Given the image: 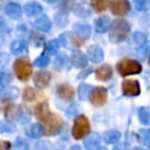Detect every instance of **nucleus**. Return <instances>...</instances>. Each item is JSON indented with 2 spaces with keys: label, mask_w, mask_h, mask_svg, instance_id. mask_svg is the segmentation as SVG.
I'll use <instances>...</instances> for the list:
<instances>
[{
  "label": "nucleus",
  "mask_w": 150,
  "mask_h": 150,
  "mask_svg": "<svg viewBox=\"0 0 150 150\" xmlns=\"http://www.w3.org/2000/svg\"><path fill=\"white\" fill-rule=\"evenodd\" d=\"M149 63H150V57H149Z\"/></svg>",
  "instance_id": "nucleus-50"
},
{
  "label": "nucleus",
  "mask_w": 150,
  "mask_h": 150,
  "mask_svg": "<svg viewBox=\"0 0 150 150\" xmlns=\"http://www.w3.org/2000/svg\"><path fill=\"white\" fill-rule=\"evenodd\" d=\"M138 120L144 125H150V108L141 107L138 109Z\"/></svg>",
  "instance_id": "nucleus-25"
},
{
  "label": "nucleus",
  "mask_w": 150,
  "mask_h": 150,
  "mask_svg": "<svg viewBox=\"0 0 150 150\" xmlns=\"http://www.w3.org/2000/svg\"><path fill=\"white\" fill-rule=\"evenodd\" d=\"M48 63H49V57H48L46 54L40 55V56L34 61V66L40 67V68H43V67L48 66Z\"/></svg>",
  "instance_id": "nucleus-35"
},
{
  "label": "nucleus",
  "mask_w": 150,
  "mask_h": 150,
  "mask_svg": "<svg viewBox=\"0 0 150 150\" xmlns=\"http://www.w3.org/2000/svg\"><path fill=\"white\" fill-rule=\"evenodd\" d=\"M55 22H56V25L63 27V26H66V25L68 23V19H67L66 14H63V13H57V14H55Z\"/></svg>",
  "instance_id": "nucleus-38"
},
{
  "label": "nucleus",
  "mask_w": 150,
  "mask_h": 150,
  "mask_svg": "<svg viewBox=\"0 0 150 150\" xmlns=\"http://www.w3.org/2000/svg\"><path fill=\"white\" fill-rule=\"evenodd\" d=\"M91 89L93 88L89 84H86V83L81 84L79 87V97H80V100H87L89 97V95H90Z\"/></svg>",
  "instance_id": "nucleus-30"
},
{
  "label": "nucleus",
  "mask_w": 150,
  "mask_h": 150,
  "mask_svg": "<svg viewBox=\"0 0 150 150\" xmlns=\"http://www.w3.org/2000/svg\"><path fill=\"white\" fill-rule=\"evenodd\" d=\"M59 48H60V42H59V40H52V41H49V42L47 43V46H46V52H47L48 54H50V55H54V54L57 53Z\"/></svg>",
  "instance_id": "nucleus-31"
},
{
  "label": "nucleus",
  "mask_w": 150,
  "mask_h": 150,
  "mask_svg": "<svg viewBox=\"0 0 150 150\" xmlns=\"http://www.w3.org/2000/svg\"><path fill=\"white\" fill-rule=\"evenodd\" d=\"M70 62L76 68H83L87 66V56L80 50H75L70 56Z\"/></svg>",
  "instance_id": "nucleus-15"
},
{
  "label": "nucleus",
  "mask_w": 150,
  "mask_h": 150,
  "mask_svg": "<svg viewBox=\"0 0 150 150\" xmlns=\"http://www.w3.org/2000/svg\"><path fill=\"white\" fill-rule=\"evenodd\" d=\"M112 150H123V149H122L121 146H115V148H114Z\"/></svg>",
  "instance_id": "nucleus-46"
},
{
  "label": "nucleus",
  "mask_w": 150,
  "mask_h": 150,
  "mask_svg": "<svg viewBox=\"0 0 150 150\" xmlns=\"http://www.w3.org/2000/svg\"><path fill=\"white\" fill-rule=\"evenodd\" d=\"M74 32L82 40H86V39H88L90 36L91 29H90V26L87 25V23H75L74 25Z\"/></svg>",
  "instance_id": "nucleus-16"
},
{
  "label": "nucleus",
  "mask_w": 150,
  "mask_h": 150,
  "mask_svg": "<svg viewBox=\"0 0 150 150\" xmlns=\"http://www.w3.org/2000/svg\"><path fill=\"white\" fill-rule=\"evenodd\" d=\"M26 134L32 138H40L43 135V129L40 124L33 123L26 129Z\"/></svg>",
  "instance_id": "nucleus-23"
},
{
  "label": "nucleus",
  "mask_w": 150,
  "mask_h": 150,
  "mask_svg": "<svg viewBox=\"0 0 150 150\" xmlns=\"http://www.w3.org/2000/svg\"><path fill=\"white\" fill-rule=\"evenodd\" d=\"M100 145V137L97 135H91L84 141V146L87 150H95Z\"/></svg>",
  "instance_id": "nucleus-26"
},
{
  "label": "nucleus",
  "mask_w": 150,
  "mask_h": 150,
  "mask_svg": "<svg viewBox=\"0 0 150 150\" xmlns=\"http://www.w3.org/2000/svg\"><path fill=\"white\" fill-rule=\"evenodd\" d=\"M13 131H15L14 123H12L11 121H7V120L0 121V134H9Z\"/></svg>",
  "instance_id": "nucleus-27"
},
{
  "label": "nucleus",
  "mask_w": 150,
  "mask_h": 150,
  "mask_svg": "<svg viewBox=\"0 0 150 150\" xmlns=\"http://www.w3.org/2000/svg\"><path fill=\"white\" fill-rule=\"evenodd\" d=\"M74 12H75L76 15H79L81 18H84V16H89L90 15V11L86 6H83V5H76L75 8H74Z\"/></svg>",
  "instance_id": "nucleus-34"
},
{
  "label": "nucleus",
  "mask_w": 150,
  "mask_h": 150,
  "mask_svg": "<svg viewBox=\"0 0 150 150\" xmlns=\"http://www.w3.org/2000/svg\"><path fill=\"white\" fill-rule=\"evenodd\" d=\"M19 96V89L15 87H4L0 88V100L7 101V100H15Z\"/></svg>",
  "instance_id": "nucleus-14"
},
{
  "label": "nucleus",
  "mask_w": 150,
  "mask_h": 150,
  "mask_svg": "<svg viewBox=\"0 0 150 150\" xmlns=\"http://www.w3.org/2000/svg\"><path fill=\"white\" fill-rule=\"evenodd\" d=\"M50 73L47 71V70H40L35 74L34 76V83L38 88H45L48 86L49 81H50Z\"/></svg>",
  "instance_id": "nucleus-12"
},
{
  "label": "nucleus",
  "mask_w": 150,
  "mask_h": 150,
  "mask_svg": "<svg viewBox=\"0 0 150 150\" xmlns=\"http://www.w3.org/2000/svg\"><path fill=\"white\" fill-rule=\"evenodd\" d=\"M11 53L13 55H26L28 53V43L25 40H14L11 43Z\"/></svg>",
  "instance_id": "nucleus-10"
},
{
  "label": "nucleus",
  "mask_w": 150,
  "mask_h": 150,
  "mask_svg": "<svg viewBox=\"0 0 150 150\" xmlns=\"http://www.w3.org/2000/svg\"><path fill=\"white\" fill-rule=\"evenodd\" d=\"M95 74H96V77H97L98 80H101V81H107V80H109V79L112 76V69L110 68V66L103 64V66H101L100 68L96 69Z\"/></svg>",
  "instance_id": "nucleus-19"
},
{
  "label": "nucleus",
  "mask_w": 150,
  "mask_h": 150,
  "mask_svg": "<svg viewBox=\"0 0 150 150\" xmlns=\"http://www.w3.org/2000/svg\"><path fill=\"white\" fill-rule=\"evenodd\" d=\"M16 77L21 81H26L32 75V64L27 59H18L13 66Z\"/></svg>",
  "instance_id": "nucleus-5"
},
{
  "label": "nucleus",
  "mask_w": 150,
  "mask_h": 150,
  "mask_svg": "<svg viewBox=\"0 0 150 150\" xmlns=\"http://www.w3.org/2000/svg\"><path fill=\"white\" fill-rule=\"evenodd\" d=\"M34 26H35V28H38L41 32H49L50 27H52V23H50V20L48 19L47 15H42L39 19L35 20Z\"/></svg>",
  "instance_id": "nucleus-20"
},
{
  "label": "nucleus",
  "mask_w": 150,
  "mask_h": 150,
  "mask_svg": "<svg viewBox=\"0 0 150 150\" xmlns=\"http://www.w3.org/2000/svg\"><path fill=\"white\" fill-rule=\"evenodd\" d=\"M142 70V66L139 62L131 60V59H123L117 63V71L122 76L131 75V74H138Z\"/></svg>",
  "instance_id": "nucleus-4"
},
{
  "label": "nucleus",
  "mask_w": 150,
  "mask_h": 150,
  "mask_svg": "<svg viewBox=\"0 0 150 150\" xmlns=\"http://www.w3.org/2000/svg\"><path fill=\"white\" fill-rule=\"evenodd\" d=\"M89 131H90V124H89L88 118L86 116H82V115L76 117L74 121L73 129H71L73 137L76 139L83 138L89 134Z\"/></svg>",
  "instance_id": "nucleus-3"
},
{
  "label": "nucleus",
  "mask_w": 150,
  "mask_h": 150,
  "mask_svg": "<svg viewBox=\"0 0 150 150\" xmlns=\"http://www.w3.org/2000/svg\"><path fill=\"white\" fill-rule=\"evenodd\" d=\"M34 112L35 116L42 122L43 132H46L47 135H55L61 130L62 120L60 118V116L50 112L48 104L46 102H40L39 104H36Z\"/></svg>",
  "instance_id": "nucleus-1"
},
{
  "label": "nucleus",
  "mask_w": 150,
  "mask_h": 150,
  "mask_svg": "<svg viewBox=\"0 0 150 150\" xmlns=\"http://www.w3.org/2000/svg\"><path fill=\"white\" fill-rule=\"evenodd\" d=\"M60 43H62L64 47L67 48H74V47H79L82 45L83 40H80V38H76L70 32H66L63 34L60 35V40H59Z\"/></svg>",
  "instance_id": "nucleus-9"
},
{
  "label": "nucleus",
  "mask_w": 150,
  "mask_h": 150,
  "mask_svg": "<svg viewBox=\"0 0 150 150\" xmlns=\"http://www.w3.org/2000/svg\"><path fill=\"white\" fill-rule=\"evenodd\" d=\"M7 32H9V27L5 21V19L0 16V33H7Z\"/></svg>",
  "instance_id": "nucleus-42"
},
{
  "label": "nucleus",
  "mask_w": 150,
  "mask_h": 150,
  "mask_svg": "<svg viewBox=\"0 0 150 150\" xmlns=\"http://www.w3.org/2000/svg\"><path fill=\"white\" fill-rule=\"evenodd\" d=\"M139 136L141 138H143L144 141H150V129H142L139 130Z\"/></svg>",
  "instance_id": "nucleus-43"
},
{
  "label": "nucleus",
  "mask_w": 150,
  "mask_h": 150,
  "mask_svg": "<svg viewBox=\"0 0 150 150\" xmlns=\"http://www.w3.org/2000/svg\"><path fill=\"white\" fill-rule=\"evenodd\" d=\"M12 81V75L8 71H1L0 73V86H7Z\"/></svg>",
  "instance_id": "nucleus-37"
},
{
  "label": "nucleus",
  "mask_w": 150,
  "mask_h": 150,
  "mask_svg": "<svg viewBox=\"0 0 150 150\" xmlns=\"http://www.w3.org/2000/svg\"><path fill=\"white\" fill-rule=\"evenodd\" d=\"M4 149H5V146H4V145H2V143L0 142V150H4Z\"/></svg>",
  "instance_id": "nucleus-47"
},
{
  "label": "nucleus",
  "mask_w": 150,
  "mask_h": 150,
  "mask_svg": "<svg viewBox=\"0 0 150 150\" xmlns=\"http://www.w3.org/2000/svg\"><path fill=\"white\" fill-rule=\"evenodd\" d=\"M134 6L137 11L143 12L149 7V0H134Z\"/></svg>",
  "instance_id": "nucleus-36"
},
{
  "label": "nucleus",
  "mask_w": 150,
  "mask_h": 150,
  "mask_svg": "<svg viewBox=\"0 0 150 150\" xmlns=\"http://www.w3.org/2000/svg\"><path fill=\"white\" fill-rule=\"evenodd\" d=\"M46 2H49V4H54V2H56V0H45Z\"/></svg>",
  "instance_id": "nucleus-45"
},
{
  "label": "nucleus",
  "mask_w": 150,
  "mask_h": 150,
  "mask_svg": "<svg viewBox=\"0 0 150 150\" xmlns=\"http://www.w3.org/2000/svg\"><path fill=\"white\" fill-rule=\"evenodd\" d=\"M122 90L127 96H137L141 93V87L136 80H125L122 83Z\"/></svg>",
  "instance_id": "nucleus-8"
},
{
  "label": "nucleus",
  "mask_w": 150,
  "mask_h": 150,
  "mask_svg": "<svg viewBox=\"0 0 150 150\" xmlns=\"http://www.w3.org/2000/svg\"><path fill=\"white\" fill-rule=\"evenodd\" d=\"M9 61V56L6 53H0V68L5 67Z\"/></svg>",
  "instance_id": "nucleus-41"
},
{
  "label": "nucleus",
  "mask_w": 150,
  "mask_h": 150,
  "mask_svg": "<svg viewBox=\"0 0 150 150\" xmlns=\"http://www.w3.org/2000/svg\"><path fill=\"white\" fill-rule=\"evenodd\" d=\"M91 6L96 12H103L108 6V0H91Z\"/></svg>",
  "instance_id": "nucleus-32"
},
{
  "label": "nucleus",
  "mask_w": 150,
  "mask_h": 150,
  "mask_svg": "<svg viewBox=\"0 0 150 150\" xmlns=\"http://www.w3.org/2000/svg\"><path fill=\"white\" fill-rule=\"evenodd\" d=\"M74 94H75L74 88H73L71 86L67 84V83H62V84H60V86L57 87V95H59L62 100H64V101H70V100H73Z\"/></svg>",
  "instance_id": "nucleus-13"
},
{
  "label": "nucleus",
  "mask_w": 150,
  "mask_h": 150,
  "mask_svg": "<svg viewBox=\"0 0 150 150\" xmlns=\"http://www.w3.org/2000/svg\"><path fill=\"white\" fill-rule=\"evenodd\" d=\"M121 138V134L120 131L112 129V130H108L103 134V139L105 143H109V144H114L116 143L118 139Z\"/></svg>",
  "instance_id": "nucleus-24"
},
{
  "label": "nucleus",
  "mask_w": 150,
  "mask_h": 150,
  "mask_svg": "<svg viewBox=\"0 0 150 150\" xmlns=\"http://www.w3.org/2000/svg\"><path fill=\"white\" fill-rule=\"evenodd\" d=\"M111 13L115 15H124L130 9V4L128 0H111L110 2Z\"/></svg>",
  "instance_id": "nucleus-7"
},
{
  "label": "nucleus",
  "mask_w": 150,
  "mask_h": 150,
  "mask_svg": "<svg viewBox=\"0 0 150 150\" xmlns=\"http://www.w3.org/2000/svg\"><path fill=\"white\" fill-rule=\"evenodd\" d=\"M132 42L139 48L146 42V35L143 32H136L132 34Z\"/></svg>",
  "instance_id": "nucleus-29"
},
{
  "label": "nucleus",
  "mask_w": 150,
  "mask_h": 150,
  "mask_svg": "<svg viewBox=\"0 0 150 150\" xmlns=\"http://www.w3.org/2000/svg\"><path fill=\"white\" fill-rule=\"evenodd\" d=\"M107 97H108V93H107V89L105 88H102V87H97V88H93L91 91H90V95H89V98H90V102L94 104V105H103L107 101Z\"/></svg>",
  "instance_id": "nucleus-6"
},
{
  "label": "nucleus",
  "mask_w": 150,
  "mask_h": 150,
  "mask_svg": "<svg viewBox=\"0 0 150 150\" xmlns=\"http://www.w3.org/2000/svg\"><path fill=\"white\" fill-rule=\"evenodd\" d=\"M110 27V19L108 16H101L95 21V30L97 33H105Z\"/></svg>",
  "instance_id": "nucleus-21"
},
{
  "label": "nucleus",
  "mask_w": 150,
  "mask_h": 150,
  "mask_svg": "<svg viewBox=\"0 0 150 150\" xmlns=\"http://www.w3.org/2000/svg\"><path fill=\"white\" fill-rule=\"evenodd\" d=\"M69 150H81V148H80L79 145H73V146H71Z\"/></svg>",
  "instance_id": "nucleus-44"
},
{
  "label": "nucleus",
  "mask_w": 150,
  "mask_h": 150,
  "mask_svg": "<svg viewBox=\"0 0 150 150\" xmlns=\"http://www.w3.org/2000/svg\"><path fill=\"white\" fill-rule=\"evenodd\" d=\"M38 94L33 88H26L23 91V100L27 102H32L38 97Z\"/></svg>",
  "instance_id": "nucleus-33"
},
{
  "label": "nucleus",
  "mask_w": 150,
  "mask_h": 150,
  "mask_svg": "<svg viewBox=\"0 0 150 150\" xmlns=\"http://www.w3.org/2000/svg\"><path fill=\"white\" fill-rule=\"evenodd\" d=\"M30 40H32V42L38 47V46H40V45L43 42V36H41V35H38V34L33 33V34H32V38H30Z\"/></svg>",
  "instance_id": "nucleus-40"
},
{
  "label": "nucleus",
  "mask_w": 150,
  "mask_h": 150,
  "mask_svg": "<svg viewBox=\"0 0 150 150\" xmlns=\"http://www.w3.org/2000/svg\"><path fill=\"white\" fill-rule=\"evenodd\" d=\"M130 32L129 23L123 19H117L112 22L110 27V42L112 43H120L127 39Z\"/></svg>",
  "instance_id": "nucleus-2"
},
{
  "label": "nucleus",
  "mask_w": 150,
  "mask_h": 150,
  "mask_svg": "<svg viewBox=\"0 0 150 150\" xmlns=\"http://www.w3.org/2000/svg\"><path fill=\"white\" fill-rule=\"evenodd\" d=\"M98 150H104V149H98Z\"/></svg>",
  "instance_id": "nucleus-49"
},
{
  "label": "nucleus",
  "mask_w": 150,
  "mask_h": 150,
  "mask_svg": "<svg viewBox=\"0 0 150 150\" xmlns=\"http://www.w3.org/2000/svg\"><path fill=\"white\" fill-rule=\"evenodd\" d=\"M21 7L20 5L15 4V2H9L6 7H5V13L11 18V19H19L21 15Z\"/></svg>",
  "instance_id": "nucleus-18"
},
{
  "label": "nucleus",
  "mask_w": 150,
  "mask_h": 150,
  "mask_svg": "<svg viewBox=\"0 0 150 150\" xmlns=\"http://www.w3.org/2000/svg\"><path fill=\"white\" fill-rule=\"evenodd\" d=\"M23 12L27 16H36L42 12V6L38 2H29L27 5H25L23 7Z\"/></svg>",
  "instance_id": "nucleus-17"
},
{
  "label": "nucleus",
  "mask_w": 150,
  "mask_h": 150,
  "mask_svg": "<svg viewBox=\"0 0 150 150\" xmlns=\"http://www.w3.org/2000/svg\"><path fill=\"white\" fill-rule=\"evenodd\" d=\"M16 120L20 122V123H27L29 121V114L28 111L25 109V107H19L18 110H16Z\"/></svg>",
  "instance_id": "nucleus-28"
},
{
  "label": "nucleus",
  "mask_w": 150,
  "mask_h": 150,
  "mask_svg": "<svg viewBox=\"0 0 150 150\" xmlns=\"http://www.w3.org/2000/svg\"><path fill=\"white\" fill-rule=\"evenodd\" d=\"M134 150H144V149H142V148H135Z\"/></svg>",
  "instance_id": "nucleus-48"
},
{
  "label": "nucleus",
  "mask_w": 150,
  "mask_h": 150,
  "mask_svg": "<svg viewBox=\"0 0 150 150\" xmlns=\"http://www.w3.org/2000/svg\"><path fill=\"white\" fill-rule=\"evenodd\" d=\"M69 59L67 57V55L66 54H63V53H61V54H59L57 56H56V59H55V62H54V67H55V69L56 70H64V69H68L69 67Z\"/></svg>",
  "instance_id": "nucleus-22"
},
{
  "label": "nucleus",
  "mask_w": 150,
  "mask_h": 150,
  "mask_svg": "<svg viewBox=\"0 0 150 150\" xmlns=\"http://www.w3.org/2000/svg\"><path fill=\"white\" fill-rule=\"evenodd\" d=\"M87 57L94 62V63H98L103 60L104 55H103V50L101 49V47L96 46V45H93L90 47H88L87 49Z\"/></svg>",
  "instance_id": "nucleus-11"
},
{
  "label": "nucleus",
  "mask_w": 150,
  "mask_h": 150,
  "mask_svg": "<svg viewBox=\"0 0 150 150\" xmlns=\"http://www.w3.org/2000/svg\"><path fill=\"white\" fill-rule=\"evenodd\" d=\"M149 50H150V43H144L143 46H141L139 47V49H138V52H137V55H138V57L139 59H145V56L148 55V53H149Z\"/></svg>",
  "instance_id": "nucleus-39"
}]
</instances>
